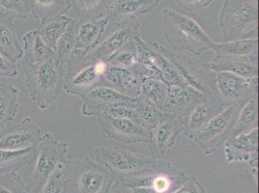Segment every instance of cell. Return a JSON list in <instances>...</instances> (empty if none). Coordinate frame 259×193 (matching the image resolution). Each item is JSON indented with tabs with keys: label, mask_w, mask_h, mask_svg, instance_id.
Returning <instances> with one entry per match:
<instances>
[{
	"label": "cell",
	"mask_w": 259,
	"mask_h": 193,
	"mask_svg": "<svg viewBox=\"0 0 259 193\" xmlns=\"http://www.w3.org/2000/svg\"><path fill=\"white\" fill-rule=\"evenodd\" d=\"M162 21L164 39L175 53L199 56L211 51L216 43L198 22L188 15L172 9H163Z\"/></svg>",
	"instance_id": "1"
},
{
	"label": "cell",
	"mask_w": 259,
	"mask_h": 193,
	"mask_svg": "<svg viewBox=\"0 0 259 193\" xmlns=\"http://www.w3.org/2000/svg\"><path fill=\"white\" fill-rule=\"evenodd\" d=\"M24 85L27 94L40 109L50 108L60 96L65 80V68L51 58L41 64L23 62Z\"/></svg>",
	"instance_id": "2"
},
{
	"label": "cell",
	"mask_w": 259,
	"mask_h": 193,
	"mask_svg": "<svg viewBox=\"0 0 259 193\" xmlns=\"http://www.w3.org/2000/svg\"><path fill=\"white\" fill-rule=\"evenodd\" d=\"M94 153L98 163L107 169L115 181L143 176L164 161L117 146H100L94 149Z\"/></svg>",
	"instance_id": "3"
},
{
	"label": "cell",
	"mask_w": 259,
	"mask_h": 193,
	"mask_svg": "<svg viewBox=\"0 0 259 193\" xmlns=\"http://www.w3.org/2000/svg\"><path fill=\"white\" fill-rule=\"evenodd\" d=\"M219 22L225 43L257 38L258 0H225Z\"/></svg>",
	"instance_id": "4"
},
{
	"label": "cell",
	"mask_w": 259,
	"mask_h": 193,
	"mask_svg": "<svg viewBox=\"0 0 259 193\" xmlns=\"http://www.w3.org/2000/svg\"><path fill=\"white\" fill-rule=\"evenodd\" d=\"M60 168L64 175V193H108L114 181L107 169L89 158L65 160Z\"/></svg>",
	"instance_id": "5"
},
{
	"label": "cell",
	"mask_w": 259,
	"mask_h": 193,
	"mask_svg": "<svg viewBox=\"0 0 259 193\" xmlns=\"http://www.w3.org/2000/svg\"><path fill=\"white\" fill-rule=\"evenodd\" d=\"M149 43L172 64L186 85L199 91L207 99L219 96L215 72L209 68L208 63L186 54L171 52L164 47L160 41Z\"/></svg>",
	"instance_id": "6"
},
{
	"label": "cell",
	"mask_w": 259,
	"mask_h": 193,
	"mask_svg": "<svg viewBox=\"0 0 259 193\" xmlns=\"http://www.w3.org/2000/svg\"><path fill=\"white\" fill-rule=\"evenodd\" d=\"M69 143L56 139L53 133H45L37 146L32 174L27 180L28 193H38L44 184L55 171L58 165L66 160L69 152Z\"/></svg>",
	"instance_id": "7"
},
{
	"label": "cell",
	"mask_w": 259,
	"mask_h": 193,
	"mask_svg": "<svg viewBox=\"0 0 259 193\" xmlns=\"http://www.w3.org/2000/svg\"><path fill=\"white\" fill-rule=\"evenodd\" d=\"M186 180L187 176L184 172L164 161L159 167L143 176L117 182L132 189L133 193H172Z\"/></svg>",
	"instance_id": "8"
},
{
	"label": "cell",
	"mask_w": 259,
	"mask_h": 193,
	"mask_svg": "<svg viewBox=\"0 0 259 193\" xmlns=\"http://www.w3.org/2000/svg\"><path fill=\"white\" fill-rule=\"evenodd\" d=\"M108 62L98 61L87 64L81 58H73L65 70L63 89L74 96L81 98L92 89L103 85V76Z\"/></svg>",
	"instance_id": "9"
},
{
	"label": "cell",
	"mask_w": 259,
	"mask_h": 193,
	"mask_svg": "<svg viewBox=\"0 0 259 193\" xmlns=\"http://www.w3.org/2000/svg\"><path fill=\"white\" fill-rule=\"evenodd\" d=\"M109 24L110 28L108 25L101 43L84 56L87 64L98 61L108 62L114 54L140 35V22L138 19Z\"/></svg>",
	"instance_id": "10"
},
{
	"label": "cell",
	"mask_w": 259,
	"mask_h": 193,
	"mask_svg": "<svg viewBox=\"0 0 259 193\" xmlns=\"http://www.w3.org/2000/svg\"><path fill=\"white\" fill-rule=\"evenodd\" d=\"M246 101L229 105L216 117L212 119L206 125L205 128L201 129L192 139L198 144L206 155L215 153L222 145H224L226 140L230 138L239 110Z\"/></svg>",
	"instance_id": "11"
},
{
	"label": "cell",
	"mask_w": 259,
	"mask_h": 193,
	"mask_svg": "<svg viewBox=\"0 0 259 193\" xmlns=\"http://www.w3.org/2000/svg\"><path fill=\"white\" fill-rule=\"evenodd\" d=\"M98 123L103 132L109 138L125 144L151 143V130L145 129L132 119L112 117L106 114L98 115Z\"/></svg>",
	"instance_id": "12"
},
{
	"label": "cell",
	"mask_w": 259,
	"mask_h": 193,
	"mask_svg": "<svg viewBox=\"0 0 259 193\" xmlns=\"http://www.w3.org/2000/svg\"><path fill=\"white\" fill-rule=\"evenodd\" d=\"M224 153L227 162H248L252 175L256 177L258 161V128L226 140L224 143Z\"/></svg>",
	"instance_id": "13"
},
{
	"label": "cell",
	"mask_w": 259,
	"mask_h": 193,
	"mask_svg": "<svg viewBox=\"0 0 259 193\" xmlns=\"http://www.w3.org/2000/svg\"><path fill=\"white\" fill-rule=\"evenodd\" d=\"M215 77L218 95L227 105L244 102L257 94L258 78L248 79L227 72H217Z\"/></svg>",
	"instance_id": "14"
},
{
	"label": "cell",
	"mask_w": 259,
	"mask_h": 193,
	"mask_svg": "<svg viewBox=\"0 0 259 193\" xmlns=\"http://www.w3.org/2000/svg\"><path fill=\"white\" fill-rule=\"evenodd\" d=\"M206 98L191 86L167 85V98L162 108V113L186 122L190 113Z\"/></svg>",
	"instance_id": "15"
},
{
	"label": "cell",
	"mask_w": 259,
	"mask_h": 193,
	"mask_svg": "<svg viewBox=\"0 0 259 193\" xmlns=\"http://www.w3.org/2000/svg\"><path fill=\"white\" fill-rule=\"evenodd\" d=\"M80 99L82 100L80 111L83 116L102 115L107 113L110 108L135 102V100L125 96L117 90L105 85L98 86Z\"/></svg>",
	"instance_id": "16"
},
{
	"label": "cell",
	"mask_w": 259,
	"mask_h": 193,
	"mask_svg": "<svg viewBox=\"0 0 259 193\" xmlns=\"http://www.w3.org/2000/svg\"><path fill=\"white\" fill-rule=\"evenodd\" d=\"M42 138V130L30 117L8 129L0 135V150L18 151L36 148Z\"/></svg>",
	"instance_id": "17"
},
{
	"label": "cell",
	"mask_w": 259,
	"mask_h": 193,
	"mask_svg": "<svg viewBox=\"0 0 259 193\" xmlns=\"http://www.w3.org/2000/svg\"><path fill=\"white\" fill-rule=\"evenodd\" d=\"M185 123L181 120L162 113L157 126L152 129L151 143L149 145L152 155L162 159L167 151L176 144L180 134L184 132Z\"/></svg>",
	"instance_id": "18"
},
{
	"label": "cell",
	"mask_w": 259,
	"mask_h": 193,
	"mask_svg": "<svg viewBox=\"0 0 259 193\" xmlns=\"http://www.w3.org/2000/svg\"><path fill=\"white\" fill-rule=\"evenodd\" d=\"M108 20L104 17L97 20L76 19V46L73 54L85 56L94 50L104 38Z\"/></svg>",
	"instance_id": "19"
},
{
	"label": "cell",
	"mask_w": 259,
	"mask_h": 193,
	"mask_svg": "<svg viewBox=\"0 0 259 193\" xmlns=\"http://www.w3.org/2000/svg\"><path fill=\"white\" fill-rule=\"evenodd\" d=\"M228 106L220 96L206 99L204 102L198 104L188 116L185 122L184 133L193 139L212 119Z\"/></svg>",
	"instance_id": "20"
},
{
	"label": "cell",
	"mask_w": 259,
	"mask_h": 193,
	"mask_svg": "<svg viewBox=\"0 0 259 193\" xmlns=\"http://www.w3.org/2000/svg\"><path fill=\"white\" fill-rule=\"evenodd\" d=\"M161 0H108L106 18L109 23L124 22L148 14Z\"/></svg>",
	"instance_id": "21"
},
{
	"label": "cell",
	"mask_w": 259,
	"mask_h": 193,
	"mask_svg": "<svg viewBox=\"0 0 259 193\" xmlns=\"http://www.w3.org/2000/svg\"><path fill=\"white\" fill-rule=\"evenodd\" d=\"M208 65L215 73L227 72L248 79L258 78V57L235 58L215 56V59Z\"/></svg>",
	"instance_id": "22"
},
{
	"label": "cell",
	"mask_w": 259,
	"mask_h": 193,
	"mask_svg": "<svg viewBox=\"0 0 259 193\" xmlns=\"http://www.w3.org/2000/svg\"><path fill=\"white\" fill-rule=\"evenodd\" d=\"M19 110V89L11 83L0 82V135L8 129Z\"/></svg>",
	"instance_id": "23"
},
{
	"label": "cell",
	"mask_w": 259,
	"mask_h": 193,
	"mask_svg": "<svg viewBox=\"0 0 259 193\" xmlns=\"http://www.w3.org/2000/svg\"><path fill=\"white\" fill-rule=\"evenodd\" d=\"M0 53L17 62L23 56V47L16 30L14 20L0 14Z\"/></svg>",
	"instance_id": "24"
},
{
	"label": "cell",
	"mask_w": 259,
	"mask_h": 193,
	"mask_svg": "<svg viewBox=\"0 0 259 193\" xmlns=\"http://www.w3.org/2000/svg\"><path fill=\"white\" fill-rule=\"evenodd\" d=\"M23 62L27 64H41L54 58V51L44 43L37 29L25 33L22 37Z\"/></svg>",
	"instance_id": "25"
},
{
	"label": "cell",
	"mask_w": 259,
	"mask_h": 193,
	"mask_svg": "<svg viewBox=\"0 0 259 193\" xmlns=\"http://www.w3.org/2000/svg\"><path fill=\"white\" fill-rule=\"evenodd\" d=\"M212 51L215 53L216 56L235 58L258 57V39L246 38L226 43H216Z\"/></svg>",
	"instance_id": "26"
},
{
	"label": "cell",
	"mask_w": 259,
	"mask_h": 193,
	"mask_svg": "<svg viewBox=\"0 0 259 193\" xmlns=\"http://www.w3.org/2000/svg\"><path fill=\"white\" fill-rule=\"evenodd\" d=\"M255 128H258L257 94L249 96L240 108L230 137H235L240 134L247 133Z\"/></svg>",
	"instance_id": "27"
},
{
	"label": "cell",
	"mask_w": 259,
	"mask_h": 193,
	"mask_svg": "<svg viewBox=\"0 0 259 193\" xmlns=\"http://www.w3.org/2000/svg\"><path fill=\"white\" fill-rule=\"evenodd\" d=\"M36 148L24 150H0V175L17 173L35 161Z\"/></svg>",
	"instance_id": "28"
},
{
	"label": "cell",
	"mask_w": 259,
	"mask_h": 193,
	"mask_svg": "<svg viewBox=\"0 0 259 193\" xmlns=\"http://www.w3.org/2000/svg\"><path fill=\"white\" fill-rule=\"evenodd\" d=\"M73 19L74 18L62 15L42 21L37 30L44 43L54 51L58 40L64 34Z\"/></svg>",
	"instance_id": "29"
},
{
	"label": "cell",
	"mask_w": 259,
	"mask_h": 193,
	"mask_svg": "<svg viewBox=\"0 0 259 193\" xmlns=\"http://www.w3.org/2000/svg\"><path fill=\"white\" fill-rule=\"evenodd\" d=\"M33 17L42 22L62 16L72 7L71 0H28Z\"/></svg>",
	"instance_id": "30"
},
{
	"label": "cell",
	"mask_w": 259,
	"mask_h": 193,
	"mask_svg": "<svg viewBox=\"0 0 259 193\" xmlns=\"http://www.w3.org/2000/svg\"><path fill=\"white\" fill-rule=\"evenodd\" d=\"M76 46V19L68 25L64 34L60 37L54 49V58L57 62L63 65L66 70L68 62L75 51Z\"/></svg>",
	"instance_id": "31"
},
{
	"label": "cell",
	"mask_w": 259,
	"mask_h": 193,
	"mask_svg": "<svg viewBox=\"0 0 259 193\" xmlns=\"http://www.w3.org/2000/svg\"><path fill=\"white\" fill-rule=\"evenodd\" d=\"M108 0H71L77 19L97 20L106 16Z\"/></svg>",
	"instance_id": "32"
},
{
	"label": "cell",
	"mask_w": 259,
	"mask_h": 193,
	"mask_svg": "<svg viewBox=\"0 0 259 193\" xmlns=\"http://www.w3.org/2000/svg\"><path fill=\"white\" fill-rule=\"evenodd\" d=\"M150 102L162 112L166 98H167V84L158 78H148L142 81L141 96Z\"/></svg>",
	"instance_id": "33"
},
{
	"label": "cell",
	"mask_w": 259,
	"mask_h": 193,
	"mask_svg": "<svg viewBox=\"0 0 259 193\" xmlns=\"http://www.w3.org/2000/svg\"><path fill=\"white\" fill-rule=\"evenodd\" d=\"M134 106L137 111V122L145 129L152 130L162 118V111L142 96L135 101Z\"/></svg>",
	"instance_id": "34"
},
{
	"label": "cell",
	"mask_w": 259,
	"mask_h": 193,
	"mask_svg": "<svg viewBox=\"0 0 259 193\" xmlns=\"http://www.w3.org/2000/svg\"><path fill=\"white\" fill-rule=\"evenodd\" d=\"M120 93L132 100L139 99L141 94L142 80L131 70L120 69Z\"/></svg>",
	"instance_id": "35"
},
{
	"label": "cell",
	"mask_w": 259,
	"mask_h": 193,
	"mask_svg": "<svg viewBox=\"0 0 259 193\" xmlns=\"http://www.w3.org/2000/svg\"><path fill=\"white\" fill-rule=\"evenodd\" d=\"M0 14L13 20H25L30 14L28 0H0Z\"/></svg>",
	"instance_id": "36"
},
{
	"label": "cell",
	"mask_w": 259,
	"mask_h": 193,
	"mask_svg": "<svg viewBox=\"0 0 259 193\" xmlns=\"http://www.w3.org/2000/svg\"><path fill=\"white\" fill-rule=\"evenodd\" d=\"M0 193H28L26 183L18 173L0 175Z\"/></svg>",
	"instance_id": "37"
},
{
	"label": "cell",
	"mask_w": 259,
	"mask_h": 193,
	"mask_svg": "<svg viewBox=\"0 0 259 193\" xmlns=\"http://www.w3.org/2000/svg\"><path fill=\"white\" fill-rule=\"evenodd\" d=\"M64 175L59 164L38 193H64Z\"/></svg>",
	"instance_id": "38"
},
{
	"label": "cell",
	"mask_w": 259,
	"mask_h": 193,
	"mask_svg": "<svg viewBox=\"0 0 259 193\" xmlns=\"http://www.w3.org/2000/svg\"><path fill=\"white\" fill-rule=\"evenodd\" d=\"M172 193H207L203 185L194 178H187V180Z\"/></svg>",
	"instance_id": "39"
},
{
	"label": "cell",
	"mask_w": 259,
	"mask_h": 193,
	"mask_svg": "<svg viewBox=\"0 0 259 193\" xmlns=\"http://www.w3.org/2000/svg\"><path fill=\"white\" fill-rule=\"evenodd\" d=\"M18 69L16 62L7 58L0 53V76L3 77H16L18 75Z\"/></svg>",
	"instance_id": "40"
},
{
	"label": "cell",
	"mask_w": 259,
	"mask_h": 193,
	"mask_svg": "<svg viewBox=\"0 0 259 193\" xmlns=\"http://www.w3.org/2000/svg\"><path fill=\"white\" fill-rule=\"evenodd\" d=\"M177 3L189 12L202 10L213 3L214 0H176Z\"/></svg>",
	"instance_id": "41"
},
{
	"label": "cell",
	"mask_w": 259,
	"mask_h": 193,
	"mask_svg": "<svg viewBox=\"0 0 259 193\" xmlns=\"http://www.w3.org/2000/svg\"><path fill=\"white\" fill-rule=\"evenodd\" d=\"M108 193H124L123 191V185L117 182V181H113L111 182L109 188H108Z\"/></svg>",
	"instance_id": "42"
}]
</instances>
